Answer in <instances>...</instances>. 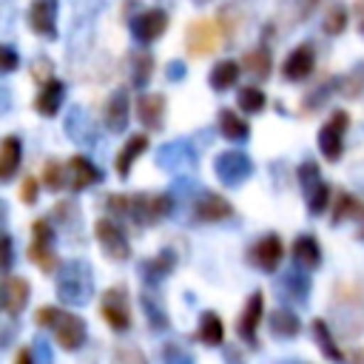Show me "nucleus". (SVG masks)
Wrapping results in <instances>:
<instances>
[{"instance_id": "nucleus-3", "label": "nucleus", "mask_w": 364, "mask_h": 364, "mask_svg": "<svg viewBox=\"0 0 364 364\" xmlns=\"http://www.w3.org/2000/svg\"><path fill=\"white\" fill-rule=\"evenodd\" d=\"M173 202L168 193H136L131 196V219L136 225H154L159 219H165L171 213Z\"/></svg>"}, {"instance_id": "nucleus-2", "label": "nucleus", "mask_w": 364, "mask_h": 364, "mask_svg": "<svg viewBox=\"0 0 364 364\" xmlns=\"http://www.w3.org/2000/svg\"><path fill=\"white\" fill-rule=\"evenodd\" d=\"M222 43V28L210 17H196L185 28V48L191 57H210Z\"/></svg>"}, {"instance_id": "nucleus-32", "label": "nucleus", "mask_w": 364, "mask_h": 364, "mask_svg": "<svg viewBox=\"0 0 364 364\" xmlns=\"http://www.w3.org/2000/svg\"><path fill=\"white\" fill-rule=\"evenodd\" d=\"M151 71H154V57L148 51H136L134 60H131V82L134 85H148L151 80Z\"/></svg>"}, {"instance_id": "nucleus-12", "label": "nucleus", "mask_w": 364, "mask_h": 364, "mask_svg": "<svg viewBox=\"0 0 364 364\" xmlns=\"http://www.w3.org/2000/svg\"><path fill=\"white\" fill-rule=\"evenodd\" d=\"M100 179H102V173L97 171V165L91 159H85V156H71L68 159V165H65V185L71 191H82V188H88V185H94Z\"/></svg>"}, {"instance_id": "nucleus-35", "label": "nucleus", "mask_w": 364, "mask_h": 364, "mask_svg": "<svg viewBox=\"0 0 364 364\" xmlns=\"http://www.w3.org/2000/svg\"><path fill=\"white\" fill-rule=\"evenodd\" d=\"M28 259H31L43 273H54V270H57V256L51 253V245H37V242H31Z\"/></svg>"}, {"instance_id": "nucleus-33", "label": "nucleus", "mask_w": 364, "mask_h": 364, "mask_svg": "<svg viewBox=\"0 0 364 364\" xmlns=\"http://www.w3.org/2000/svg\"><path fill=\"white\" fill-rule=\"evenodd\" d=\"M65 131H68L77 142L94 139V134H91V119H85V111H82V108H74V111H71V117H68V122H65Z\"/></svg>"}, {"instance_id": "nucleus-48", "label": "nucleus", "mask_w": 364, "mask_h": 364, "mask_svg": "<svg viewBox=\"0 0 364 364\" xmlns=\"http://www.w3.org/2000/svg\"><path fill=\"white\" fill-rule=\"evenodd\" d=\"M14 68H17V54H14V48L3 46V48H0V71L9 74V71H14Z\"/></svg>"}, {"instance_id": "nucleus-49", "label": "nucleus", "mask_w": 364, "mask_h": 364, "mask_svg": "<svg viewBox=\"0 0 364 364\" xmlns=\"http://www.w3.org/2000/svg\"><path fill=\"white\" fill-rule=\"evenodd\" d=\"M3 267H11V236H3Z\"/></svg>"}, {"instance_id": "nucleus-1", "label": "nucleus", "mask_w": 364, "mask_h": 364, "mask_svg": "<svg viewBox=\"0 0 364 364\" xmlns=\"http://www.w3.org/2000/svg\"><path fill=\"white\" fill-rule=\"evenodd\" d=\"M94 293V276H91V267L80 259L68 262L63 270H60V279H57V296L60 301L65 304H85Z\"/></svg>"}, {"instance_id": "nucleus-41", "label": "nucleus", "mask_w": 364, "mask_h": 364, "mask_svg": "<svg viewBox=\"0 0 364 364\" xmlns=\"http://www.w3.org/2000/svg\"><path fill=\"white\" fill-rule=\"evenodd\" d=\"M142 304H145V316H148V321H151V327L154 330H165L168 327V318H165V313L148 299V296H142Z\"/></svg>"}, {"instance_id": "nucleus-8", "label": "nucleus", "mask_w": 364, "mask_h": 364, "mask_svg": "<svg viewBox=\"0 0 364 364\" xmlns=\"http://www.w3.org/2000/svg\"><path fill=\"white\" fill-rule=\"evenodd\" d=\"M247 256L253 259V264H256L259 270L273 273V270L279 267L282 256H284V245H282V239H279L276 233H267V236H262V239L250 247V253H247Z\"/></svg>"}, {"instance_id": "nucleus-14", "label": "nucleus", "mask_w": 364, "mask_h": 364, "mask_svg": "<svg viewBox=\"0 0 364 364\" xmlns=\"http://www.w3.org/2000/svg\"><path fill=\"white\" fill-rule=\"evenodd\" d=\"M156 162L168 171H191L196 165V154L188 142H168L159 154H156Z\"/></svg>"}, {"instance_id": "nucleus-34", "label": "nucleus", "mask_w": 364, "mask_h": 364, "mask_svg": "<svg viewBox=\"0 0 364 364\" xmlns=\"http://www.w3.org/2000/svg\"><path fill=\"white\" fill-rule=\"evenodd\" d=\"M321 28H324V34H330V37L341 34V31L347 28V9H344L341 3H333V6L327 9L324 20H321Z\"/></svg>"}, {"instance_id": "nucleus-31", "label": "nucleus", "mask_w": 364, "mask_h": 364, "mask_svg": "<svg viewBox=\"0 0 364 364\" xmlns=\"http://www.w3.org/2000/svg\"><path fill=\"white\" fill-rule=\"evenodd\" d=\"M355 216H364V202L355 199L353 193L341 191V196L336 202V210H333V225H338L344 219H355Z\"/></svg>"}, {"instance_id": "nucleus-29", "label": "nucleus", "mask_w": 364, "mask_h": 364, "mask_svg": "<svg viewBox=\"0 0 364 364\" xmlns=\"http://www.w3.org/2000/svg\"><path fill=\"white\" fill-rule=\"evenodd\" d=\"M282 296L287 299V301H293V304H304L307 301V293H310V282H307V276H301V273H287L284 279H282Z\"/></svg>"}, {"instance_id": "nucleus-52", "label": "nucleus", "mask_w": 364, "mask_h": 364, "mask_svg": "<svg viewBox=\"0 0 364 364\" xmlns=\"http://www.w3.org/2000/svg\"><path fill=\"white\" fill-rule=\"evenodd\" d=\"M318 3H321V0H304V3H301V17H310Z\"/></svg>"}, {"instance_id": "nucleus-45", "label": "nucleus", "mask_w": 364, "mask_h": 364, "mask_svg": "<svg viewBox=\"0 0 364 364\" xmlns=\"http://www.w3.org/2000/svg\"><path fill=\"white\" fill-rule=\"evenodd\" d=\"M20 199H23L26 205H34V202H37V179H34V176H26V179H23V185H20Z\"/></svg>"}, {"instance_id": "nucleus-23", "label": "nucleus", "mask_w": 364, "mask_h": 364, "mask_svg": "<svg viewBox=\"0 0 364 364\" xmlns=\"http://www.w3.org/2000/svg\"><path fill=\"white\" fill-rule=\"evenodd\" d=\"M20 156H23L20 139L9 134V136L0 142V179H3V182L14 176V171H17V165H20Z\"/></svg>"}, {"instance_id": "nucleus-50", "label": "nucleus", "mask_w": 364, "mask_h": 364, "mask_svg": "<svg viewBox=\"0 0 364 364\" xmlns=\"http://www.w3.org/2000/svg\"><path fill=\"white\" fill-rule=\"evenodd\" d=\"M168 77H171V80L185 77V65H182V63H171V65H168Z\"/></svg>"}, {"instance_id": "nucleus-28", "label": "nucleus", "mask_w": 364, "mask_h": 364, "mask_svg": "<svg viewBox=\"0 0 364 364\" xmlns=\"http://www.w3.org/2000/svg\"><path fill=\"white\" fill-rule=\"evenodd\" d=\"M219 131H222V136L230 139V142H242V139H247V134H250L247 122H245L239 114L228 111V108L219 111Z\"/></svg>"}, {"instance_id": "nucleus-11", "label": "nucleus", "mask_w": 364, "mask_h": 364, "mask_svg": "<svg viewBox=\"0 0 364 364\" xmlns=\"http://www.w3.org/2000/svg\"><path fill=\"white\" fill-rule=\"evenodd\" d=\"M230 213H233V205L228 199H222L219 193H213V191H202L196 205H193V216L199 222H222Z\"/></svg>"}, {"instance_id": "nucleus-36", "label": "nucleus", "mask_w": 364, "mask_h": 364, "mask_svg": "<svg viewBox=\"0 0 364 364\" xmlns=\"http://www.w3.org/2000/svg\"><path fill=\"white\" fill-rule=\"evenodd\" d=\"M264 102H267V97H264L262 88H256V85H247V88L239 91V108H242L245 114H259V111L264 108Z\"/></svg>"}, {"instance_id": "nucleus-6", "label": "nucleus", "mask_w": 364, "mask_h": 364, "mask_svg": "<svg viewBox=\"0 0 364 364\" xmlns=\"http://www.w3.org/2000/svg\"><path fill=\"white\" fill-rule=\"evenodd\" d=\"M102 318L117 333H122V330L131 327V304H128L125 287H108L102 293Z\"/></svg>"}, {"instance_id": "nucleus-43", "label": "nucleus", "mask_w": 364, "mask_h": 364, "mask_svg": "<svg viewBox=\"0 0 364 364\" xmlns=\"http://www.w3.org/2000/svg\"><path fill=\"white\" fill-rule=\"evenodd\" d=\"M162 355H165V364H193L191 353L182 350V347H176V344H165Z\"/></svg>"}, {"instance_id": "nucleus-40", "label": "nucleus", "mask_w": 364, "mask_h": 364, "mask_svg": "<svg viewBox=\"0 0 364 364\" xmlns=\"http://www.w3.org/2000/svg\"><path fill=\"white\" fill-rule=\"evenodd\" d=\"M105 210H108V216H128L131 213V196L108 193L105 196Z\"/></svg>"}, {"instance_id": "nucleus-22", "label": "nucleus", "mask_w": 364, "mask_h": 364, "mask_svg": "<svg viewBox=\"0 0 364 364\" xmlns=\"http://www.w3.org/2000/svg\"><path fill=\"white\" fill-rule=\"evenodd\" d=\"M293 262H299L301 267H318L321 264L318 242L310 233H301V236L293 239Z\"/></svg>"}, {"instance_id": "nucleus-38", "label": "nucleus", "mask_w": 364, "mask_h": 364, "mask_svg": "<svg viewBox=\"0 0 364 364\" xmlns=\"http://www.w3.org/2000/svg\"><path fill=\"white\" fill-rule=\"evenodd\" d=\"M43 182H46V188H51V191L63 188V182H65V165H60L57 159H48V162L43 165Z\"/></svg>"}, {"instance_id": "nucleus-54", "label": "nucleus", "mask_w": 364, "mask_h": 364, "mask_svg": "<svg viewBox=\"0 0 364 364\" xmlns=\"http://www.w3.org/2000/svg\"><path fill=\"white\" fill-rule=\"evenodd\" d=\"M350 364H364V347L353 350V355H350Z\"/></svg>"}, {"instance_id": "nucleus-51", "label": "nucleus", "mask_w": 364, "mask_h": 364, "mask_svg": "<svg viewBox=\"0 0 364 364\" xmlns=\"http://www.w3.org/2000/svg\"><path fill=\"white\" fill-rule=\"evenodd\" d=\"M14 364H34L31 350H20V353H17V358H14Z\"/></svg>"}, {"instance_id": "nucleus-7", "label": "nucleus", "mask_w": 364, "mask_h": 364, "mask_svg": "<svg viewBox=\"0 0 364 364\" xmlns=\"http://www.w3.org/2000/svg\"><path fill=\"white\" fill-rule=\"evenodd\" d=\"M51 330H54V336H57V341H60V347L63 350H80L82 344H85V321L77 316V313H57V318H54V324H51Z\"/></svg>"}, {"instance_id": "nucleus-20", "label": "nucleus", "mask_w": 364, "mask_h": 364, "mask_svg": "<svg viewBox=\"0 0 364 364\" xmlns=\"http://www.w3.org/2000/svg\"><path fill=\"white\" fill-rule=\"evenodd\" d=\"M344 131L341 128H336L330 119L321 125V131H318V148H321V154H324V159L327 162H338L341 159V154H344Z\"/></svg>"}, {"instance_id": "nucleus-15", "label": "nucleus", "mask_w": 364, "mask_h": 364, "mask_svg": "<svg viewBox=\"0 0 364 364\" xmlns=\"http://www.w3.org/2000/svg\"><path fill=\"white\" fill-rule=\"evenodd\" d=\"M262 310H264V296L256 290V293H253V296L245 301V310H242V316H239V324H236L239 336H242L245 341H250V344H256V327H259Z\"/></svg>"}, {"instance_id": "nucleus-47", "label": "nucleus", "mask_w": 364, "mask_h": 364, "mask_svg": "<svg viewBox=\"0 0 364 364\" xmlns=\"http://www.w3.org/2000/svg\"><path fill=\"white\" fill-rule=\"evenodd\" d=\"M31 77H34L40 85H46V82L51 80V63H48V60H37V63L31 65Z\"/></svg>"}, {"instance_id": "nucleus-55", "label": "nucleus", "mask_w": 364, "mask_h": 364, "mask_svg": "<svg viewBox=\"0 0 364 364\" xmlns=\"http://www.w3.org/2000/svg\"><path fill=\"white\" fill-rule=\"evenodd\" d=\"M358 239H364V228H361V230H358Z\"/></svg>"}, {"instance_id": "nucleus-19", "label": "nucleus", "mask_w": 364, "mask_h": 364, "mask_svg": "<svg viewBox=\"0 0 364 364\" xmlns=\"http://www.w3.org/2000/svg\"><path fill=\"white\" fill-rule=\"evenodd\" d=\"M105 122L111 131H125L128 125V91L117 88L105 102Z\"/></svg>"}, {"instance_id": "nucleus-37", "label": "nucleus", "mask_w": 364, "mask_h": 364, "mask_svg": "<svg viewBox=\"0 0 364 364\" xmlns=\"http://www.w3.org/2000/svg\"><path fill=\"white\" fill-rule=\"evenodd\" d=\"M173 250H162L159 256H154V259H148L145 264H142V270L148 273V276H154V279H162L165 273H171L173 270Z\"/></svg>"}, {"instance_id": "nucleus-5", "label": "nucleus", "mask_w": 364, "mask_h": 364, "mask_svg": "<svg viewBox=\"0 0 364 364\" xmlns=\"http://www.w3.org/2000/svg\"><path fill=\"white\" fill-rule=\"evenodd\" d=\"M94 236L102 247V253L114 262H125L131 256V247H128V239L122 233V228L114 222V219H97L94 225Z\"/></svg>"}, {"instance_id": "nucleus-44", "label": "nucleus", "mask_w": 364, "mask_h": 364, "mask_svg": "<svg viewBox=\"0 0 364 364\" xmlns=\"http://www.w3.org/2000/svg\"><path fill=\"white\" fill-rule=\"evenodd\" d=\"M114 358H117V364H145V355L139 350H131V347H117Z\"/></svg>"}, {"instance_id": "nucleus-17", "label": "nucleus", "mask_w": 364, "mask_h": 364, "mask_svg": "<svg viewBox=\"0 0 364 364\" xmlns=\"http://www.w3.org/2000/svg\"><path fill=\"white\" fill-rule=\"evenodd\" d=\"M136 119L145 128H162V119H165V97L162 94H142V97H136Z\"/></svg>"}, {"instance_id": "nucleus-18", "label": "nucleus", "mask_w": 364, "mask_h": 364, "mask_svg": "<svg viewBox=\"0 0 364 364\" xmlns=\"http://www.w3.org/2000/svg\"><path fill=\"white\" fill-rule=\"evenodd\" d=\"M145 148H148V136H145V134H134V136H128V142L122 145V151H119L117 159H114V171H117L119 179H128L134 159L142 156Z\"/></svg>"}, {"instance_id": "nucleus-10", "label": "nucleus", "mask_w": 364, "mask_h": 364, "mask_svg": "<svg viewBox=\"0 0 364 364\" xmlns=\"http://www.w3.org/2000/svg\"><path fill=\"white\" fill-rule=\"evenodd\" d=\"M168 28V14L162 9H145L139 17H134L131 23V31H134V40L139 43H154L156 37H162Z\"/></svg>"}, {"instance_id": "nucleus-16", "label": "nucleus", "mask_w": 364, "mask_h": 364, "mask_svg": "<svg viewBox=\"0 0 364 364\" xmlns=\"http://www.w3.org/2000/svg\"><path fill=\"white\" fill-rule=\"evenodd\" d=\"M28 293H31V287L23 276H6V282H3V310L9 316H17L26 307Z\"/></svg>"}, {"instance_id": "nucleus-46", "label": "nucleus", "mask_w": 364, "mask_h": 364, "mask_svg": "<svg viewBox=\"0 0 364 364\" xmlns=\"http://www.w3.org/2000/svg\"><path fill=\"white\" fill-rule=\"evenodd\" d=\"M57 313H60L57 307H40V310H37V316H34L37 327H40V330H51V324H54Z\"/></svg>"}, {"instance_id": "nucleus-24", "label": "nucleus", "mask_w": 364, "mask_h": 364, "mask_svg": "<svg viewBox=\"0 0 364 364\" xmlns=\"http://www.w3.org/2000/svg\"><path fill=\"white\" fill-rule=\"evenodd\" d=\"M299 327H301V321H299V316H296L293 310L279 307V310L270 313V333H273V336H279V338H293V336H299Z\"/></svg>"}, {"instance_id": "nucleus-56", "label": "nucleus", "mask_w": 364, "mask_h": 364, "mask_svg": "<svg viewBox=\"0 0 364 364\" xmlns=\"http://www.w3.org/2000/svg\"><path fill=\"white\" fill-rule=\"evenodd\" d=\"M196 3H208V0H196Z\"/></svg>"}, {"instance_id": "nucleus-9", "label": "nucleus", "mask_w": 364, "mask_h": 364, "mask_svg": "<svg viewBox=\"0 0 364 364\" xmlns=\"http://www.w3.org/2000/svg\"><path fill=\"white\" fill-rule=\"evenodd\" d=\"M28 26L40 37H57V0H31Z\"/></svg>"}, {"instance_id": "nucleus-13", "label": "nucleus", "mask_w": 364, "mask_h": 364, "mask_svg": "<svg viewBox=\"0 0 364 364\" xmlns=\"http://www.w3.org/2000/svg\"><path fill=\"white\" fill-rule=\"evenodd\" d=\"M313 65H316L313 48H310V46H299V48H293V51L287 54V60H284V65H282V74H284V80L299 82V80H307V77L313 74Z\"/></svg>"}, {"instance_id": "nucleus-25", "label": "nucleus", "mask_w": 364, "mask_h": 364, "mask_svg": "<svg viewBox=\"0 0 364 364\" xmlns=\"http://www.w3.org/2000/svg\"><path fill=\"white\" fill-rule=\"evenodd\" d=\"M242 68H245L253 80H267V77H270V68H273V63H270V51H267L264 46L247 51L245 60H242Z\"/></svg>"}, {"instance_id": "nucleus-42", "label": "nucleus", "mask_w": 364, "mask_h": 364, "mask_svg": "<svg viewBox=\"0 0 364 364\" xmlns=\"http://www.w3.org/2000/svg\"><path fill=\"white\" fill-rule=\"evenodd\" d=\"M299 182H301V188H304V191L316 188V185L321 182V176H318V168H316L313 162H304V165L299 168Z\"/></svg>"}, {"instance_id": "nucleus-26", "label": "nucleus", "mask_w": 364, "mask_h": 364, "mask_svg": "<svg viewBox=\"0 0 364 364\" xmlns=\"http://www.w3.org/2000/svg\"><path fill=\"white\" fill-rule=\"evenodd\" d=\"M313 338H316L318 350H321L330 361H336V364H341V361H344V353H341V347L336 344V338H333V333H330L327 321H321V318H316V321H313Z\"/></svg>"}, {"instance_id": "nucleus-30", "label": "nucleus", "mask_w": 364, "mask_h": 364, "mask_svg": "<svg viewBox=\"0 0 364 364\" xmlns=\"http://www.w3.org/2000/svg\"><path fill=\"white\" fill-rule=\"evenodd\" d=\"M236 80H239V65L233 60H222L210 71V85L216 91H228L230 85H236Z\"/></svg>"}, {"instance_id": "nucleus-53", "label": "nucleus", "mask_w": 364, "mask_h": 364, "mask_svg": "<svg viewBox=\"0 0 364 364\" xmlns=\"http://www.w3.org/2000/svg\"><path fill=\"white\" fill-rule=\"evenodd\" d=\"M355 11H358V28L364 34V0H355Z\"/></svg>"}, {"instance_id": "nucleus-21", "label": "nucleus", "mask_w": 364, "mask_h": 364, "mask_svg": "<svg viewBox=\"0 0 364 364\" xmlns=\"http://www.w3.org/2000/svg\"><path fill=\"white\" fill-rule=\"evenodd\" d=\"M60 102H63V82H60V80H48V82L40 88V94H37V100H34V108H37V114H43V117H54V114L60 111Z\"/></svg>"}, {"instance_id": "nucleus-4", "label": "nucleus", "mask_w": 364, "mask_h": 364, "mask_svg": "<svg viewBox=\"0 0 364 364\" xmlns=\"http://www.w3.org/2000/svg\"><path fill=\"white\" fill-rule=\"evenodd\" d=\"M250 173H253V162H250V156H247L245 151L230 148V151H225V154L216 156V176H219V182H225L228 188L242 185Z\"/></svg>"}, {"instance_id": "nucleus-39", "label": "nucleus", "mask_w": 364, "mask_h": 364, "mask_svg": "<svg viewBox=\"0 0 364 364\" xmlns=\"http://www.w3.org/2000/svg\"><path fill=\"white\" fill-rule=\"evenodd\" d=\"M327 199H330V188H327L324 182H318L316 188L307 191V210H310L313 216H318V213L327 208Z\"/></svg>"}, {"instance_id": "nucleus-27", "label": "nucleus", "mask_w": 364, "mask_h": 364, "mask_svg": "<svg viewBox=\"0 0 364 364\" xmlns=\"http://www.w3.org/2000/svg\"><path fill=\"white\" fill-rule=\"evenodd\" d=\"M196 338H199L202 344H208V347L222 344V341H225V324H222V318H219L216 313H202Z\"/></svg>"}]
</instances>
